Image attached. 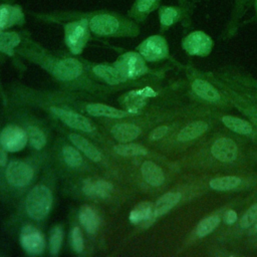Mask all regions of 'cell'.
<instances>
[{
	"label": "cell",
	"mask_w": 257,
	"mask_h": 257,
	"mask_svg": "<svg viewBox=\"0 0 257 257\" xmlns=\"http://www.w3.org/2000/svg\"><path fill=\"white\" fill-rule=\"evenodd\" d=\"M86 111L94 116H106L113 118H120L125 115L123 110L102 103H90L86 106Z\"/></svg>",
	"instance_id": "4316f807"
},
{
	"label": "cell",
	"mask_w": 257,
	"mask_h": 257,
	"mask_svg": "<svg viewBox=\"0 0 257 257\" xmlns=\"http://www.w3.org/2000/svg\"><path fill=\"white\" fill-rule=\"evenodd\" d=\"M117 70L126 78H137L148 71L145 58L135 51L121 54L113 63Z\"/></svg>",
	"instance_id": "277c9868"
},
{
	"label": "cell",
	"mask_w": 257,
	"mask_h": 257,
	"mask_svg": "<svg viewBox=\"0 0 257 257\" xmlns=\"http://www.w3.org/2000/svg\"><path fill=\"white\" fill-rule=\"evenodd\" d=\"M52 204L50 190L44 185L35 186L26 198V212L34 220H41L48 214Z\"/></svg>",
	"instance_id": "3957f363"
},
{
	"label": "cell",
	"mask_w": 257,
	"mask_h": 257,
	"mask_svg": "<svg viewBox=\"0 0 257 257\" xmlns=\"http://www.w3.org/2000/svg\"><path fill=\"white\" fill-rule=\"evenodd\" d=\"M225 222L227 224H232L234 223L236 220H237V213L233 210H228L226 213H225Z\"/></svg>",
	"instance_id": "ab89813d"
},
{
	"label": "cell",
	"mask_w": 257,
	"mask_h": 257,
	"mask_svg": "<svg viewBox=\"0 0 257 257\" xmlns=\"http://www.w3.org/2000/svg\"><path fill=\"white\" fill-rule=\"evenodd\" d=\"M20 243L24 250L32 255L41 254L45 247L42 234L31 225H25L22 228L20 234Z\"/></svg>",
	"instance_id": "30bf717a"
},
{
	"label": "cell",
	"mask_w": 257,
	"mask_h": 257,
	"mask_svg": "<svg viewBox=\"0 0 257 257\" xmlns=\"http://www.w3.org/2000/svg\"><path fill=\"white\" fill-rule=\"evenodd\" d=\"M207 128H208V124L203 120L191 122L187 124L184 128H182V131L178 135V140L181 142L194 140L200 137L201 135H203L207 131Z\"/></svg>",
	"instance_id": "484cf974"
},
{
	"label": "cell",
	"mask_w": 257,
	"mask_h": 257,
	"mask_svg": "<svg viewBox=\"0 0 257 257\" xmlns=\"http://www.w3.org/2000/svg\"><path fill=\"white\" fill-rule=\"evenodd\" d=\"M182 47L190 55L205 57L212 51L213 40L204 31L195 30L183 38Z\"/></svg>",
	"instance_id": "5b68a950"
},
{
	"label": "cell",
	"mask_w": 257,
	"mask_h": 257,
	"mask_svg": "<svg viewBox=\"0 0 257 257\" xmlns=\"http://www.w3.org/2000/svg\"><path fill=\"white\" fill-rule=\"evenodd\" d=\"M250 2H251V0H233L232 10H231V14H230V20L228 23L229 31L236 30L239 20L245 14Z\"/></svg>",
	"instance_id": "f1b7e54d"
},
{
	"label": "cell",
	"mask_w": 257,
	"mask_h": 257,
	"mask_svg": "<svg viewBox=\"0 0 257 257\" xmlns=\"http://www.w3.org/2000/svg\"><path fill=\"white\" fill-rule=\"evenodd\" d=\"M137 48L139 53L149 62L160 61L169 56L167 40L161 35L149 36Z\"/></svg>",
	"instance_id": "8992f818"
},
{
	"label": "cell",
	"mask_w": 257,
	"mask_h": 257,
	"mask_svg": "<svg viewBox=\"0 0 257 257\" xmlns=\"http://www.w3.org/2000/svg\"><path fill=\"white\" fill-rule=\"evenodd\" d=\"M114 152L120 156H126V157H132V156H145L148 154V150L137 144H128V145H117L113 148Z\"/></svg>",
	"instance_id": "1f68e13d"
},
{
	"label": "cell",
	"mask_w": 257,
	"mask_h": 257,
	"mask_svg": "<svg viewBox=\"0 0 257 257\" xmlns=\"http://www.w3.org/2000/svg\"><path fill=\"white\" fill-rule=\"evenodd\" d=\"M70 241L72 249L75 252H81L83 249V238L81 231L78 227H74L70 234Z\"/></svg>",
	"instance_id": "74e56055"
},
{
	"label": "cell",
	"mask_w": 257,
	"mask_h": 257,
	"mask_svg": "<svg viewBox=\"0 0 257 257\" xmlns=\"http://www.w3.org/2000/svg\"><path fill=\"white\" fill-rule=\"evenodd\" d=\"M27 136L30 144L33 148L40 150L44 147L46 143V138L44 134L36 126H29L27 130Z\"/></svg>",
	"instance_id": "e575fe53"
},
{
	"label": "cell",
	"mask_w": 257,
	"mask_h": 257,
	"mask_svg": "<svg viewBox=\"0 0 257 257\" xmlns=\"http://www.w3.org/2000/svg\"><path fill=\"white\" fill-rule=\"evenodd\" d=\"M78 17L86 18L90 32L98 36L135 35L139 31L136 21L115 12L103 10Z\"/></svg>",
	"instance_id": "6da1fadb"
},
{
	"label": "cell",
	"mask_w": 257,
	"mask_h": 257,
	"mask_svg": "<svg viewBox=\"0 0 257 257\" xmlns=\"http://www.w3.org/2000/svg\"><path fill=\"white\" fill-rule=\"evenodd\" d=\"M220 223V218L216 215H212L204 218L200 221L197 226V235L200 237H204L211 233Z\"/></svg>",
	"instance_id": "d6a6232c"
},
{
	"label": "cell",
	"mask_w": 257,
	"mask_h": 257,
	"mask_svg": "<svg viewBox=\"0 0 257 257\" xmlns=\"http://www.w3.org/2000/svg\"><path fill=\"white\" fill-rule=\"evenodd\" d=\"M28 136L24 130L16 125H7L3 128L0 134V141L7 152H19L21 151L26 143Z\"/></svg>",
	"instance_id": "9c48e42d"
},
{
	"label": "cell",
	"mask_w": 257,
	"mask_h": 257,
	"mask_svg": "<svg viewBox=\"0 0 257 257\" xmlns=\"http://www.w3.org/2000/svg\"><path fill=\"white\" fill-rule=\"evenodd\" d=\"M177 1H178V4L183 6V7H187V8H191V9L195 8L194 3L189 1V0H177Z\"/></svg>",
	"instance_id": "b9f144b4"
},
{
	"label": "cell",
	"mask_w": 257,
	"mask_h": 257,
	"mask_svg": "<svg viewBox=\"0 0 257 257\" xmlns=\"http://www.w3.org/2000/svg\"><path fill=\"white\" fill-rule=\"evenodd\" d=\"M154 219L153 205L147 201L138 204L130 213V221L134 224L145 223V225L150 226Z\"/></svg>",
	"instance_id": "e0dca14e"
},
{
	"label": "cell",
	"mask_w": 257,
	"mask_h": 257,
	"mask_svg": "<svg viewBox=\"0 0 257 257\" xmlns=\"http://www.w3.org/2000/svg\"><path fill=\"white\" fill-rule=\"evenodd\" d=\"M48 65L52 74L62 81L73 80L79 77L83 71L82 64L72 57L49 60Z\"/></svg>",
	"instance_id": "52a82bcc"
},
{
	"label": "cell",
	"mask_w": 257,
	"mask_h": 257,
	"mask_svg": "<svg viewBox=\"0 0 257 257\" xmlns=\"http://www.w3.org/2000/svg\"><path fill=\"white\" fill-rule=\"evenodd\" d=\"M20 42L21 37L17 32L0 30V52L12 56L14 54V48Z\"/></svg>",
	"instance_id": "603a6c76"
},
{
	"label": "cell",
	"mask_w": 257,
	"mask_h": 257,
	"mask_svg": "<svg viewBox=\"0 0 257 257\" xmlns=\"http://www.w3.org/2000/svg\"><path fill=\"white\" fill-rule=\"evenodd\" d=\"M256 222H257V203L252 205L243 215L240 221V226L242 228H248Z\"/></svg>",
	"instance_id": "8d00e7d4"
},
{
	"label": "cell",
	"mask_w": 257,
	"mask_h": 257,
	"mask_svg": "<svg viewBox=\"0 0 257 257\" xmlns=\"http://www.w3.org/2000/svg\"><path fill=\"white\" fill-rule=\"evenodd\" d=\"M111 134L118 142L126 143L138 138L141 134V130L133 123H117L111 128Z\"/></svg>",
	"instance_id": "44dd1931"
},
{
	"label": "cell",
	"mask_w": 257,
	"mask_h": 257,
	"mask_svg": "<svg viewBox=\"0 0 257 257\" xmlns=\"http://www.w3.org/2000/svg\"><path fill=\"white\" fill-rule=\"evenodd\" d=\"M7 161V156L5 153V149L3 148L1 141H0V166H5Z\"/></svg>",
	"instance_id": "60d3db41"
},
{
	"label": "cell",
	"mask_w": 257,
	"mask_h": 257,
	"mask_svg": "<svg viewBox=\"0 0 257 257\" xmlns=\"http://www.w3.org/2000/svg\"><path fill=\"white\" fill-rule=\"evenodd\" d=\"M50 109L51 112L54 115H56L62 122H64L72 128H76L83 132H91L93 130L90 121L79 113L58 107H51Z\"/></svg>",
	"instance_id": "4fadbf2b"
},
{
	"label": "cell",
	"mask_w": 257,
	"mask_h": 257,
	"mask_svg": "<svg viewBox=\"0 0 257 257\" xmlns=\"http://www.w3.org/2000/svg\"><path fill=\"white\" fill-rule=\"evenodd\" d=\"M253 3H254V9H255V14H256V17H257V0H253Z\"/></svg>",
	"instance_id": "7bdbcfd3"
},
{
	"label": "cell",
	"mask_w": 257,
	"mask_h": 257,
	"mask_svg": "<svg viewBox=\"0 0 257 257\" xmlns=\"http://www.w3.org/2000/svg\"><path fill=\"white\" fill-rule=\"evenodd\" d=\"M167 132H168V126L167 125L158 126L157 128H155L152 132L150 138H151V140H159V139L163 138L167 134Z\"/></svg>",
	"instance_id": "f35d334b"
},
{
	"label": "cell",
	"mask_w": 257,
	"mask_h": 257,
	"mask_svg": "<svg viewBox=\"0 0 257 257\" xmlns=\"http://www.w3.org/2000/svg\"><path fill=\"white\" fill-rule=\"evenodd\" d=\"M62 156H63V160L65 161V163L72 168H77L82 163V158H81L80 154L74 148H72L70 146L63 147Z\"/></svg>",
	"instance_id": "836d02e7"
},
{
	"label": "cell",
	"mask_w": 257,
	"mask_h": 257,
	"mask_svg": "<svg viewBox=\"0 0 257 257\" xmlns=\"http://www.w3.org/2000/svg\"><path fill=\"white\" fill-rule=\"evenodd\" d=\"M33 178V170L27 164L20 161L11 162L6 169V179L14 187H24Z\"/></svg>",
	"instance_id": "8fae6325"
},
{
	"label": "cell",
	"mask_w": 257,
	"mask_h": 257,
	"mask_svg": "<svg viewBox=\"0 0 257 257\" xmlns=\"http://www.w3.org/2000/svg\"><path fill=\"white\" fill-rule=\"evenodd\" d=\"M87 19L77 17L64 24V41L72 54H80L90 37Z\"/></svg>",
	"instance_id": "7a4b0ae2"
},
{
	"label": "cell",
	"mask_w": 257,
	"mask_h": 257,
	"mask_svg": "<svg viewBox=\"0 0 257 257\" xmlns=\"http://www.w3.org/2000/svg\"><path fill=\"white\" fill-rule=\"evenodd\" d=\"M181 193L179 192H169L159 198L156 202L154 208V217L157 218L159 216L164 215L168 211H170L173 207H175L181 200Z\"/></svg>",
	"instance_id": "ffe728a7"
},
{
	"label": "cell",
	"mask_w": 257,
	"mask_h": 257,
	"mask_svg": "<svg viewBox=\"0 0 257 257\" xmlns=\"http://www.w3.org/2000/svg\"><path fill=\"white\" fill-rule=\"evenodd\" d=\"M212 155L221 162H232L237 158L236 144L227 138L218 139L211 148Z\"/></svg>",
	"instance_id": "9a60e30c"
},
{
	"label": "cell",
	"mask_w": 257,
	"mask_h": 257,
	"mask_svg": "<svg viewBox=\"0 0 257 257\" xmlns=\"http://www.w3.org/2000/svg\"><path fill=\"white\" fill-rule=\"evenodd\" d=\"M193 9L181 5H161L158 9V16L162 30L168 29L176 23L189 19Z\"/></svg>",
	"instance_id": "ba28073f"
},
{
	"label": "cell",
	"mask_w": 257,
	"mask_h": 257,
	"mask_svg": "<svg viewBox=\"0 0 257 257\" xmlns=\"http://www.w3.org/2000/svg\"><path fill=\"white\" fill-rule=\"evenodd\" d=\"M112 185L104 180L92 181L86 179L82 185V191L85 195L94 198H106L112 192Z\"/></svg>",
	"instance_id": "2e32d148"
},
{
	"label": "cell",
	"mask_w": 257,
	"mask_h": 257,
	"mask_svg": "<svg viewBox=\"0 0 257 257\" xmlns=\"http://www.w3.org/2000/svg\"><path fill=\"white\" fill-rule=\"evenodd\" d=\"M25 23V15L22 8L16 4H0V30H6L13 26H21Z\"/></svg>",
	"instance_id": "7c38bea8"
},
{
	"label": "cell",
	"mask_w": 257,
	"mask_h": 257,
	"mask_svg": "<svg viewBox=\"0 0 257 257\" xmlns=\"http://www.w3.org/2000/svg\"><path fill=\"white\" fill-rule=\"evenodd\" d=\"M151 93H155L150 87H145L143 90L131 91L127 95H125L124 102L130 111L138 110L144 103L145 98L150 96Z\"/></svg>",
	"instance_id": "83f0119b"
},
{
	"label": "cell",
	"mask_w": 257,
	"mask_h": 257,
	"mask_svg": "<svg viewBox=\"0 0 257 257\" xmlns=\"http://www.w3.org/2000/svg\"><path fill=\"white\" fill-rule=\"evenodd\" d=\"M255 229H256V231H257V224H256V226H255Z\"/></svg>",
	"instance_id": "ee69618b"
},
{
	"label": "cell",
	"mask_w": 257,
	"mask_h": 257,
	"mask_svg": "<svg viewBox=\"0 0 257 257\" xmlns=\"http://www.w3.org/2000/svg\"><path fill=\"white\" fill-rule=\"evenodd\" d=\"M192 88L196 92V94H198L204 99L216 101L220 98V95L217 89L211 83H209L204 79L196 78L192 83Z\"/></svg>",
	"instance_id": "cb8c5ba5"
},
{
	"label": "cell",
	"mask_w": 257,
	"mask_h": 257,
	"mask_svg": "<svg viewBox=\"0 0 257 257\" xmlns=\"http://www.w3.org/2000/svg\"><path fill=\"white\" fill-rule=\"evenodd\" d=\"M79 221L85 230L90 234H93L99 225V219L96 212L87 205L81 207L79 211Z\"/></svg>",
	"instance_id": "d4e9b609"
},
{
	"label": "cell",
	"mask_w": 257,
	"mask_h": 257,
	"mask_svg": "<svg viewBox=\"0 0 257 257\" xmlns=\"http://www.w3.org/2000/svg\"><path fill=\"white\" fill-rule=\"evenodd\" d=\"M222 121L228 128L235 133L241 135H248L252 132L251 124L242 118L231 115H225L222 117Z\"/></svg>",
	"instance_id": "f546056e"
},
{
	"label": "cell",
	"mask_w": 257,
	"mask_h": 257,
	"mask_svg": "<svg viewBox=\"0 0 257 257\" xmlns=\"http://www.w3.org/2000/svg\"><path fill=\"white\" fill-rule=\"evenodd\" d=\"M241 183L240 178L235 176H225L212 179L209 183L210 187L217 191H227L236 188Z\"/></svg>",
	"instance_id": "4dcf8cb0"
},
{
	"label": "cell",
	"mask_w": 257,
	"mask_h": 257,
	"mask_svg": "<svg viewBox=\"0 0 257 257\" xmlns=\"http://www.w3.org/2000/svg\"><path fill=\"white\" fill-rule=\"evenodd\" d=\"M62 238H63V233H62L61 227L55 226L51 230V235H50V239H49V249H50V253L52 255L56 256L58 254V252L60 250Z\"/></svg>",
	"instance_id": "d590c367"
},
{
	"label": "cell",
	"mask_w": 257,
	"mask_h": 257,
	"mask_svg": "<svg viewBox=\"0 0 257 257\" xmlns=\"http://www.w3.org/2000/svg\"><path fill=\"white\" fill-rule=\"evenodd\" d=\"M160 6L161 0H135L127 11V17L136 22H143Z\"/></svg>",
	"instance_id": "5bb4252c"
},
{
	"label": "cell",
	"mask_w": 257,
	"mask_h": 257,
	"mask_svg": "<svg viewBox=\"0 0 257 257\" xmlns=\"http://www.w3.org/2000/svg\"><path fill=\"white\" fill-rule=\"evenodd\" d=\"M69 139L72 142V144L75 145L76 148L79 149L88 159H90L94 162H98L101 160L100 152L89 141H87L83 137H81L79 135L71 134L69 136Z\"/></svg>",
	"instance_id": "7402d4cb"
},
{
	"label": "cell",
	"mask_w": 257,
	"mask_h": 257,
	"mask_svg": "<svg viewBox=\"0 0 257 257\" xmlns=\"http://www.w3.org/2000/svg\"><path fill=\"white\" fill-rule=\"evenodd\" d=\"M142 171V175L145 179V181L154 186V187H158L161 186L164 183L165 180V176L164 173L162 171V169L157 166L155 163L147 161L142 165L141 168Z\"/></svg>",
	"instance_id": "d6986e66"
},
{
	"label": "cell",
	"mask_w": 257,
	"mask_h": 257,
	"mask_svg": "<svg viewBox=\"0 0 257 257\" xmlns=\"http://www.w3.org/2000/svg\"><path fill=\"white\" fill-rule=\"evenodd\" d=\"M92 71L95 75L102 78L109 84H118L126 80V78L117 70L114 65L97 64L92 67Z\"/></svg>",
	"instance_id": "ac0fdd59"
}]
</instances>
